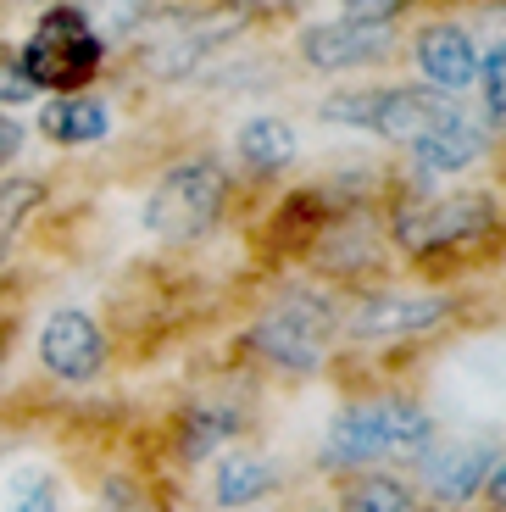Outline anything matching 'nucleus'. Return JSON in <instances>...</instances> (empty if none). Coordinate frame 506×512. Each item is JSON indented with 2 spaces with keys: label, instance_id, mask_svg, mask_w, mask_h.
Instances as JSON below:
<instances>
[{
  "label": "nucleus",
  "instance_id": "9",
  "mask_svg": "<svg viewBox=\"0 0 506 512\" xmlns=\"http://www.w3.org/2000/svg\"><path fill=\"white\" fill-rule=\"evenodd\" d=\"M445 307H451V301H440V295H373V301L356 307L351 334H362V340L418 334V329H429V323H440Z\"/></svg>",
  "mask_w": 506,
  "mask_h": 512
},
{
  "label": "nucleus",
  "instance_id": "5",
  "mask_svg": "<svg viewBox=\"0 0 506 512\" xmlns=\"http://www.w3.org/2000/svg\"><path fill=\"white\" fill-rule=\"evenodd\" d=\"M495 223L490 195H434V201H406L395 218V240L406 251H445L456 240H473Z\"/></svg>",
  "mask_w": 506,
  "mask_h": 512
},
{
  "label": "nucleus",
  "instance_id": "13",
  "mask_svg": "<svg viewBox=\"0 0 506 512\" xmlns=\"http://www.w3.org/2000/svg\"><path fill=\"white\" fill-rule=\"evenodd\" d=\"M484 151V134L468 123V117H451L445 128H434L429 140L412 145V156H418L423 173H462L468 162H479Z\"/></svg>",
  "mask_w": 506,
  "mask_h": 512
},
{
  "label": "nucleus",
  "instance_id": "10",
  "mask_svg": "<svg viewBox=\"0 0 506 512\" xmlns=\"http://www.w3.org/2000/svg\"><path fill=\"white\" fill-rule=\"evenodd\" d=\"M418 62H423L429 90H440V95H456L462 84H473V78H479V51H473V34H462V28H451V23L429 28V34L418 39Z\"/></svg>",
  "mask_w": 506,
  "mask_h": 512
},
{
  "label": "nucleus",
  "instance_id": "12",
  "mask_svg": "<svg viewBox=\"0 0 506 512\" xmlns=\"http://www.w3.org/2000/svg\"><path fill=\"white\" fill-rule=\"evenodd\" d=\"M39 128H45L56 145H89V140H106L112 117H106L101 101H89V95H56V101L39 112Z\"/></svg>",
  "mask_w": 506,
  "mask_h": 512
},
{
  "label": "nucleus",
  "instance_id": "15",
  "mask_svg": "<svg viewBox=\"0 0 506 512\" xmlns=\"http://www.w3.org/2000/svg\"><path fill=\"white\" fill-rule=\"evenodd\" d=\"M0 512H62V485L45 468H17L0 490Z\"/></svg>",
  "mask_w": 506,
  "mask_h": 512
},
{
  "label": "nucleus",
  "instance_id": "1",
  "mask_svg": "<svg viewBox=\"0 0 506 512\" xmlns=\"http://www.w3.org/2000/svg\"><path fill=\"white\" fill-rule=\"evenodd\" d=\"M429 446H434V423L418 401L373 396L340 407V418L329 423V440H323V462L367 468V462H390V457H423Z\"/></svg>",
  "mask_w": 506,
  "mask_h": 512
},
{
  "label": "nucleus",
  "instance_id": "14",
  "mask_svg": "<svg viewBox=\"0 0 506 512\" xmlns=\"http://www.w3.org/2000/svg\"><path fill=\"white\" fill-rule=\"evenodd\" d=\"M234 151L251 173H279L295 156V128L284 117H245V128L234 134Z\"/></svg>",
  "mask_w": 506,
  "mask_h": 512
},
{
  "label": "nucleus",
  "instance_id": "16",
  "mask_svg": "<svg viewBox=\"0 0 506 512\" xmlns=\"http://www.w3.org/2000/svg\"><path fill=\"white\" fill-rule=\"evenodd\" d=\"M234 429H240V418H234L228 407H195L190 423H184L178 451H184L190 462H201V457H212L217 446H228V440H234Z\"/></svg>",
  "mask_w": 506,
  "mask_h": 512
},
{
  "label": "nucleus",
  "instance_id": "22",
  "mask_svg": "<svg viewBox=\"0 0 506 512\" xmlns=\"http://www.w3.org/2000/svg\"><path fill=\"white\" fill-rule=\"evenodd\" d=\"M17 151H23V128H17V123H12V117L0 112V167L12 162V156H17Z\"/></svg>",
  "mask_w": 506,
  "mask_h": 512
},
{
  "label": "nucleus",
  "instance_id": "7",
  "mask_svg": "<svg viewBox=\"0 0 506 512\" xmlns=\"http://www.w3.org/2000/svg\"><path fill=\"white\" fill-rule=\"evenodd\" d=\"M390 51V23H362V17H345V23H317L301 34V56L323 73H345V67H367Z\"/></svg>",
  "mask_w": 506,
  "mask_h": 512
},
{
  "label": "nucleus",
  "instance_id": "2",
  "mask_svg": "<svg viewBox=\"0 0 506 512\" xmlns=\"http://www.w3.org/2000/svg\"><path fill=\"white\" fill-rule=\"evenodd\" d=\"M23 73H28V84H45V90H62V95H73V90H84L89 78H95V67H101V34L84 23L78 12H45L39 17V28H34V39L23 45Z\"/></svg>",
  "mask_w": 506,
  "mask_h": 512
},
{
  "label": "nucleus",
  "instance_id": "18",
  "mask_svg": "<svg viewBox=\"0 0 506 512\" xmlns=\"http://www.w3.org/2000/svg\"><path fill=\"white\" fill-rule=\"evenodd\" d=\"M39 184L34 179H12V184H0V256H6V245H12V234L23 229V218L39 206Z\"/></svg>",
  "mask_w": 506,
  "mask_h": 512
},
{
  "label": "nucleus",
  "instance_id": "24",
  "mask_svg": "<svg viewBox=\"0 0 506 512\" xmlns=\"http://www.w3.org/2000/svg\"><path fill=\"white\" fill-rule=\"evenodd\" d=\"M101 512H145V501H140V496H128L123 485H112V496H106Z\"/></svg>",
  "mask_w": 506,
  "mask_h": 512
},
{
  "label": "nucleus",
  "instance_id": "6",
  "mask_svg": "<svg viewBox=\"0 0 506 512\" xmlns=\"http://www.w3.org/2000/svg\"><path fill=\"white\" fill-rule=\"evenodd\" d=\"M490 468H495V446H484V440H434L418 457L423 485L440 501H473L490 479Z\"/></svg>",
  "mask_w": 506,
  "mask_h": 512
},
{
  "label": "nucleus",
  "instance_id": "20",
  "mask_svg": "<svg viewBox=\"0 0 506 512\" xmlns=\"http://www.w3.org/2000/svg\"><path fill=\"white\" fill-rule=\"evenodd\" d=\"M28 95H34V84H28L23 62H6V56H0V106H17V101H28Z\"/></svg>",
  "mask_w": 506,
  "mask_h": 512
},
{
  "label": "nucleus",
  "instance_id": "19",
  "mask_svg": "<svg viewBox=\"0 0 506 512\" xmlns=\"http://www.w3.org/2000/svg\"><path fill=\"white\" fill-rule=\"evenodd\" d=\"M484 106L506 128V45H495V56L484 62Z\"/></svg>",
  "mask_w": 506,
  "mask_h": 512
},
{
  "label": "nucleus",
  "instance_id": "8",
  "mask_svg": "<svg viewBox=\"0 0 506 512\" xmlns=\"http://www.w3.org/2000/svg\"><path fill=\"white\" fill-rule=\"evenodd\" d=\"M39 357L56 379H95L106 362V340L84 312H51L39 329Z\"/></svg>",
  "mask_w": 506,
  "mask_h": 512
},
{
  "label": "nucleus",
  "instance_id": "23",
  "mask_svg": "<svg viewBox=\"0 0 506 512\" xmlns=\"http://www.w3.org/2000/svg\"><path fill=\"white\" fill-rule=\"evenodd\" d=\"M484 496H490L495 507H506V457H495L490 479H484Z\"/></svg>",
  "mask_w": 506,
  "mask_h": 512
},
{
  "label": "nucleus",
  "instance_id": "11",
  "mask_svg": "<svg viewBox=\"0 0 506 512\" xmlns=\"http://www.w3.org/2000/svg\"><path fill=\"white\" fill-rule=\"evenodd\" d=\"M217 507H251V501L273 496L279 490V468L262 457V451H228L217 462Z\"/></svg>",
  "mask_w": 506,
  "mask_h": 512
},
{
  "label": "nucleus",
  "instance_id": "3",
  "mask_svg": "<svg viewBox=\"0 0 506 512\" xmlns=\"http://www.w3.org/2000/svg\"><path fill=\"white\" fill-rule=\"evenodd\" d=\"M223 195H228L223 167L206 162V156L201 162H184L151 190L145 223H151V234H162V240H201L217 223V212H223Z\"/></svg>",
  "mask_w": 506,
  "mask_h": 512
},
{
  "label": "nucleus",
  "instance_id": "17",
  "mask_svg": "<svg viewBox=\"0 0 506 512\" xmlns=\"http://www.w3.org/2000/svg\"><path fill=\"white\" fill-rule=\"evenodd\" d=\"M345 512H418V496H412L401 479L367 474L345 490Z\"/></svg>",
  "mask_w": 506,
  "mask_h": 512
},
{
  "label": "nucleus",
  "instance_id": "4",
  "mask_svg": "<svg viewBox=\"0 0 506 512\" xmlns=\"http://www.w3.org/2000/svg\"><path fill=\"white\" fill-rule=\"evenodd\" d=\"M329 334H334V312L323 295H284L279 307L256 323V346L267 351L273 362L284 368H317L323 351H329Z\"/></svg>",
  "mask_w": 506,
  "mask_h": 512
},
{
  "label": "nucleus",
  "instance_id": "21",
  "mask_svg": "<svg viewBox=\"0 0 506 512\" xmlns=\"http://www.w3.org/2000/svg\"><path fill=\"white\" fill-rule=\"evenodd\" d=\"M351 17H362V23H384L390 12H401V0H340Z\"/></svg>",
  "mask_w": 506,
  "mask_h": 512
}]
</instances>
